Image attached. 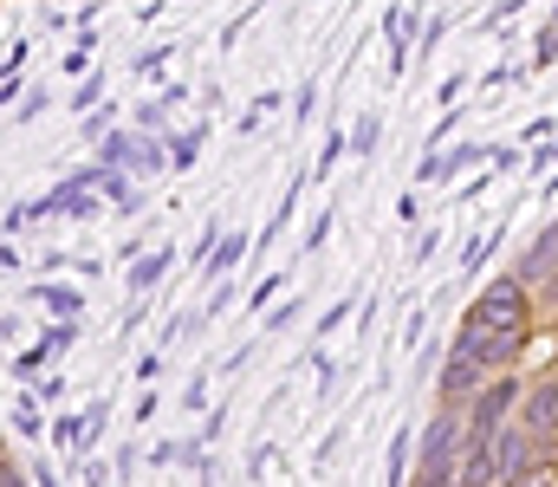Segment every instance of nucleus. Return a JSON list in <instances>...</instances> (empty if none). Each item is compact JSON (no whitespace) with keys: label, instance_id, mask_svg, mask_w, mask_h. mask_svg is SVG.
I'll return each mask as SVG.
<instances>
[{"label":"nucleus","instance_id":"nucleus-9","mask_svg":"<svg viewBox=\"0 0 558 487\" xmlns=\"http://www.w3.org/2000/svg\"><path fill=\"white\" fill-rule=\"evenodd\" d=\"M7 487H20V475H13V468H7Z\"/></svg>","mask_w":558,"mask_h":487},{"label":"nucleus","instance_id":"nucleus-5","mask_svg":"<svg viewBox=\"0 0 558 487\" xmlns=\"http://www.w3.org/2000/svg\"><path fill=\"white\" fill-rule=\"evenodd\" d=\"M520 468H533V429H500L494 436V482H513Z\"/></svg>","mask_w":558,"mask_h":487},{"label":"nucleus","instance_id":"nucleus-2","mask_svg":"<svg viewBox=\"0 0 558 487\" xmlns=\"http://www.w3.org/2000/svg\"><path fill=\"white\" fill-rule=\"evenodd\" d=\"M513 403H520V377H494V383L468 403V416H461V423H468V442H494V436L507 429V410H513Z\"/></svg>","mask_w":558,"mask_h":487},{"label":"nucleus","instance_id":"nucleus-4","mask_svg":"<svg viewBox=\"0 0 558 487\" xmlns=\"http://www.w3.org/2000/svg\"><path fill=\"white\" fill-rule=\"evenodd\" d=\"M474 319H494V325H526V293L520 280H494L481 300H474Z\"/></svg>","mask_w":558,"mask_h":487},{"label":"nucleus","instance_id":"nucleus-3","mask_svg":"<svg viewBox=\"0 0 558 487\" xmlns=\"http://www.w3.org/2000/svg\"><path fill=\"white\" fill-rule=\"evenodd\" d=\"M487 383H494V370H487L474 351H461V344H454V351H448V364H441V403H448V410H454V403H474Z\"/></svg>","mask_w":558,"mask_h":487},{"label":"nucleus","instance_id":"nucleus-1","mask_svg":"<svg viewBox=\"0 0 558 487\" xmlns=\"http://www.w3.org/2000/svg\"><path fill=\"white\" fill-rule=\"evenodd\" d=\"M454 344L474 351L487 370H507V364L520 357V344H526V325H494V319H474V313H468V325H461Z\"/></svg>","mask_w":558,"mask_h":487},{"label":"nucleus","instance_id":"nucleus-6","mask_svg":"<svg viewBox=\"0 0 558 487\" xmlns=\"http://www.w3.org/2000/svg\"><path fill=\"white\" fill-rule=\"evenodd\" d=\"M526 429L533 436H558V377L526 390Z\"/></svg>","mask_w":558,"mask_h":487},{"label":"nucleus","instance_id":"nucleus-8","mask_svg":"<svg viewBox=\"0 0 558 487\" xmlns=\"http://www.w3.org/2000/svg\"><path fill=\"white\" fill-rule=\"evenodd\" d=\"M500 487H558V475H553V468H539V462H533V468H520L513 482H500Z\"/></svg>","mask_w":558,"mask_h":487},{"label":"nucleus","instance_id":"nucleus-7","mask_svg":"<svg viewBox=\"0 0 558 487\" xmlns=\"http://www.w3.org/2000/svg\"><path fill=\"white\" fill-rule=\"evenodd\" d=\"M520 280H558V228L539 234V247L526 254V273H520Z\"/></svg>","mask_w":558,"mask_h":487}]
</instances>
